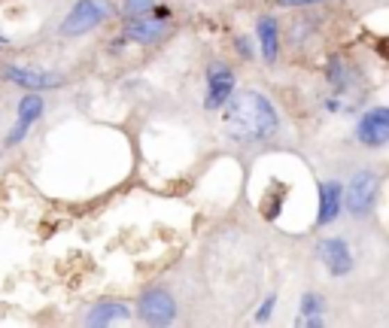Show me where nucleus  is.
<instances>
[{
  "label": "nucleus",
  "instance_id": "obj_9",
  "mask_svg": "<svg viewBox=\"0 0 389 328\" xmlns=\"http://www.w3.org/2000/svg\"><path fill=\"white\" fill-rule=\"evenodd\" d=\"M40 116H43V97L31 91V95H24L19 100V119H15L10 137H6V146H19V143L28 137V131L34 128V122L40 119Z\"/></svg>",
  "mask_w": 389,
  "mask_h": 328
},
{
  "label": "nucleus",
  "instance_id": "obj_1",
  "mask_svg": "<svg viewBox=\"0 0 389 328\" xmlns=\"http://www.w3.org/2000/svg\"><path fill=\"white\" fill-rule=\"evenodd\" d=\"M219 109L228 137H235L237 143H262L280 131V116L274 104L255 88L231 91Z\"/></svg>",
  "mask_w": 389,
  "mask_h": 328
},
{
  "label": "nucleus",
  "instance_id": "obj_2",
  "mask_svg": "<svg viewBox=\"0 0 389 328\" xmlns=\"http://www.w3.org/2000/svg\"><path fill=\"white\" fill-rule=\"evenodd\" d=\"M110 15H113L110 0H77L68 19L61 22V33L64 37H82V33L95 31L97 24H104Z\"/></svg>",
  "mask_w": 389,
  "mask_h": 328
},
{
  "label": "nucleus",
  "instance_id": "obj_5",
  "mask_svg": "<svg viewBox=\"0 0 389 328\" xmlns=\"http://www.w3.org/2000/svg\"><path fill=\"white\" fill-rule=\"evenodd\" d=\"M3 77L24 91H43V88H58L64 82L61 73H49L43 67H22V64H6Z\"/></svg>",
  "mask_w": 389,
  "mask_h": 328
},
{
  "label": "nucleus",
  "instance_id": "obj_13",
  "mask_svg": "<svg viewBox=\"0 0 389 328\" xmlns=\"http://www.w3.org/2000/svg\"><path fill=\"white\" fill-rule=\"evenodd\" d=\"M255 33H259L262 58H264L268 64H274L277 55H280V28H277V19H274V15H262L259 24H255Z\"/></svg>",
  "mask_w": 389,
  "mask_h": 328
},
{
  "label": "nucleus",
  "instance_id": "obj_4",
  "mask_svg": "<svg viewBox=\"0 0 389 328\" xmlns=\"http://www.w3.org/2000/svg\"><path fill=\"white\" fill-rule=\"evenodd\" d=\"M137 313L149 325H168V322H173V319H177V301L170 298L168 289H161V286H152V289H146L143 295H140Z\"/></svg>",
  "mask_w": 389,
  "mask_h": 328
},
{
  "label": "nucleus",
  "instance_id": "obj_11",
  "mask_svg": "<svg viewBox=\"0 0 389 328\" xmlns=\"http://www.w3.org/2000/svg\"><path fill=\"white\" fill-rule=\"evenodd\" d=\"M131 316V307L125 301H97V304L86 313V325H116V322H125Z\"/></svg>",
  "mask_w": 389,
  "mask_h": 328
},
{
  "label": "nucleus",
  "instance_id": "obj_10",
  "mask_svg": "<svg viewBox=\"0 0 389 328\" xmlns=\"http://www.w3.org/2000/svg\"><path fill=\"white\" fill-rule=\"evenodd\" d=\"M168 33V22L164 19H149V15H134L125 28V40H134V43H159V40Z\"/></svg>",
  "mask_w": 389,
  "mask_h": 328
},
{
  "label": "nucleus",
  "instance_id": "obj_14",
  "mask_svg": "<svg viewBox=\"0 0 389 328\" xmlns=\"http://www.w3.org/2000/svg\"><path fill=\"white\" fill-rule=\"evenodd\" d=\"M301 316L308 325H322V298L317 295V292H304L301 298Z\"/></svg>",
  "mask_w": 389,
  "mask_h": 328
},
{
  "label": "nucleus",
  "instance_id": "obj_6",
  "mask_svg": "<svg viewBox=\"0 0 389 328\" xmlns=\"http://www.w3.org/2000/svg\"><path fill=\"white\" fill-rule=\"evenodd\" d=\"M356 137H359L362 146L380 149L389 143V109L386 107H374L368 109L365 116L356 125Z\"/></svg>",
  "mask_w": 389,
  "mask_h": 328
},
{
  "label": "nucleus",
  "instance_id": "obj_3",
  "mask_svg": "<svg viewBox=\"0 0 389 328\" xmlns=\"http://www.w3.org/2000/svg\"><path fill=\"white\" fill-rule=\"evenodd\" d=\"M377 192H380V176L374 171H359L350 180V186L344 192V204H347V213L362 219L368 216L377 204Z\"/></svg>",
  "mask_w": 389,
  "mask_h": 328
},
{
  "label": "nucleus",
  "instance_id": "obj_16",
  "mask_svg": "<svg viewBox=\"0 0 389 328\" xmlns=\"http://www.w3.org/2000/svg\"><path fill=\"white\" fill-rule=\"evenodd\" d=\"M152 6H155V0H122V13H125L128 19H134V15H146Z\"/></svg>",
  "mask_w": 389,
  "mask_h": 328
},
{
  "label": "nucleus",
  "instance_id": "obj_12",
  "mask_svg": "<svg viewBox=\"0 0 389 328\" xmlns=\"http://www.w3.org/2000/svg\"><path fill=\"white\" fill-rule=\"evenodd\" d=\"M341 204H344V189L338 182H322L319 186V216L317 225H332L341 216Z\"/></svg>",
  "mask_w": 389,
  "mask_h": 328
},
{
  "label": "nucleus",
  "instance_id": "obj_17",
  "mask_svg": "<svg viewBox=\"0 0 389 328\" xmlns=\"http://www.w3.org/2000/svg\"><path fill=\"white\" fill-rule=\"evenodd\" d=\"M274 304H277V295H268L262 301V307L255 310V322H268L271 313H274Z\"/></svg>",
  "mask_w": 389,
  "mask_h": 328
},
{
  "label": "nucleus",
  "instance_id": "obj_15",
  "mask_svg": "<svg viewBox=\"0 0 389 328\" xmlns=\"http://www.w3.org/2000/svg\"><path fill=\"white\" fill-rule=\"evenodd\" d=\"M328 82L335 86L338 95H341L347 86H350V67H347L341 58H332V64H328Z\"/></svg>",
  "mask_w": 389,
  "mask_h": 328
},
{
  "label": "nucleus",
  "instance_id": "obj_19",
  "mask_svg": "<svg viewBox=\"0 0 389 328\" xmlns=\"http://www.w3.org/2000/svg\"><path fill=\"white\" fill-rule=\"evenodd\" d=\"M280 6H313V3H326V0H277Z\"/></svg>",
  "mask_w": 389,
  "mask_h": 328
},
{
  "label": "nucleus",
  "instance_id": "obj_7",
  "mask_svg": "<svg viewBox=\"0 0 389 328\" xmlns=\"http://www.w3.org/2000/svg\"><path fill=\"white\" fill-rule=\"evenodd\" d=\"M317 256L319 262L326 265V271L332 276H344L353 271V252H350V243L344 237H328V240H319L317 243Z\"/></svg>",
  "mask_w": 389,
  "mask_h": 328
},
{
  "label": "nucleus",
  "instance_id": "obj_18",
  "mask_svg": "<svg viewBox=\"0 0 389 328\" xmlns=\"http://www.w3.org/2000/svg\"><path fill=\"white\" fill-rule=\"evenodd\" d=\"M237 52H241L244 58H253V43L246 37H237Z\"/></svg>",
  "mask_w": 389,
  "mask_h": 328
},
{
  "label": "nucleus",
  "instance_id": "obj_8",
  "mask_svg": "<svg viewBox=\"0 0 389 328\" xmlns=\"http://www.w3.org/2000/svg\"><path fill=\"white\" fill-rule=\"evenodd\" d=\"M231 91H235V73H231V67L222 64V61L207 67V97H204V107L207 109H219L228 100Z\"/></svg>",
  "mask_w": 389,
  "mask_h": 328
}]
</instances>
